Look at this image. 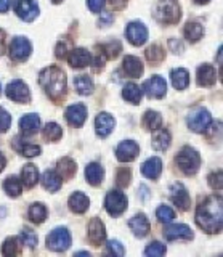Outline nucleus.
I'll use <instances>...</instances> for the list:
<instances>
[{
  "mask_svg": "<svg viewBox=\"0 0 223 257\" xmlns=\"http://www.w3.org/2000/svg\"><path fill=\"white\" fill-rule=\"evenodd\" d=\"M39 84L52 100L60 101L66 93V74L58 66H50L41 71Z\"/></svg>",
  "mask_w": 223,
  "mask_h": 257,
  "instance_id": "f03ea898",
  "label": "nucleus"
},
{
  "mask_svg": "<svg viewBox=\"0 0 223 257\" xmlns=\"http://www.w3.org/2000/svg\"><path fill=\"white\" fill-rule=\"evenodd\" d=\"M74 88L77 90V93L81 95H90L93 92V80L89 76H76L74 77Z\"/></svg>",
  "mask_w": 223,
  "mask_h": 257,
  "instance_id": "e433bc0d",
  "label": "nucleus"
},
{
  "mask_svg": "<svg viewBox=\"0 0 223 257\" xmlns=\"http://www.w3.org/2000/svg\"><path fill=\"white\" fill-rule=\"evenodd\" d=\"M108 252L109 254H113V255H124L125 254V251H124V246L119 243V241H116V239H113V241H109L108 243Z\"/></svg>",
  "mask_w": 223,
  "mask_h": 257,
  "instance_id": "09e8293b",
  "label": "nucleus"
},
{
  "mask_svg": "<svg viewBox=\"0 0 223 257\" xmlns=\"http://www.w3.org/2000/svg\"><path fill=\"white\" fill-rule=\"evenodd\" d=\"M210 0H194V4H197V5H204V4H209Z\"/></svg>",
  "mask_w": 223,
  "mask_h": 257,
  "instance_id": "680f3d73",
  "label": "nucleus"
},
{
  "mask_svg": "<svg viewBox=\"0 0 223 257\" xmlns=\"http://www.w3.org/2000/svg\"><path fill=\"white\" fill-rule=\"evenodd\" d=\"M170 142H172V137H170V132L165 131V128H156L154 131V135H153V148L156 151H165L167 148L170 147Z\"/></svg>",
  "mask_w": 223,
  "mask_h": 257,
  "instance_id": "393cba45",
  "label": "nucleus"
},
{
  "mask_svg": "<svg viewBox=\"0 0 223 257\" xmlns=\"http://www.w3.org/2000/svg\"><path fill=\"white\" fill-rule=\"evenodd\" d=\"M29 219L34 223H44L47 219V207L42 203H34L29 207Z\"/></svg>",
  "mask_w": 223,
  "mask_h": 257,
  "instance_id": "4c0bfd02",
  "label": "nucleus"
},
{
  "mask_svg": "<svg viewBox=\"0 0 223 257\" xmlns=\"http://www.w3.org/2000/svg\"><path fill=\"white\" fill-rule=\"evenodd\" d=\"M122 68H124V72L129 77H140L143 74V71H145V66H143V61L138 58V56H133V55H127L124 58V63H122Z\"/></svg>",
  "mask_w": 223,
  "mask_h": 257,
  "instance_id": "412c9836",
  "label": "nucleus"
},
{
  "mask_svg": "<svg viewBox=\"0 0 223 257\" xmlns=\"http://www.w3.org/2000/svg\"><path fill=\"white\" fill-rule=\"evenodd\" d=\"M12 125V114L5 108H0V132H7Z\"/></svg>",
  "mask_w": 223,
  "mask_h": 257,
  "instance_id": "de8ad7c7",
  "label": "nucleus"
},
{
  "mask_svg": "<svg viewBox=\"0 0 223 257\" xmlns=\"http://www.w3.org/2000/svg\"><path fill=\"white\" fill-rule=\"evenodd\" d=\"M39 127H41V119L34 112H29V114L23 116L20 120V128L25 135H34L39 131Z\"/></svg>",
  "mask_w": 223,
  "mask_h": 257,
  "instance_id": "b1692460",
  "label": "nucleus"
},
{
  "mask_svg": "<svg viewBox=\"0 0 223 257\" xmlns=\"http://www.w3.org/2000/svg\"><path fill=\"white\" fill-rule=\"evenodd\" d=\"M141 172L145 177H148V179H159V175H161L162 172V161L159 158H149L145 164L141 166Z\"/></svg>",
  "mask_w": 223,
  "mask_h": 257,
  "instance_id": "a878e982",
  "label": "nucleus"
},
{
  "mask_svg": "<svg viewBox=\"0 0 223 257\" xmlns=\"http://www.w3.org/2000/svg\"><path fill=\"white\" fill-rule=\"evenodd\" d=\"M5 52V31L0 29V56Z\"/></svg>",
  "mask_w": 223,
  "mask_h": 257,
  "instance_id": "13d9d810",
  "label": "nucleus"
},
{
  "mask_svg": "<svg viewBox=\"0 0 223 257\" xmlns=\"http://www.w3.org/2000/svg\"><path fill=\"white\" fill-rule=\"evenodd\" d=\"M196 77H197V84L201 87H210L217 80V72H215V69L210 64H202V66L197 68Z\"/></svg>",
  "mask_w": 223,
  "mask_h": 257,
  "instance_id": "4be33fe9",
  "label": "nucleus"
},
{
  "mask_svg": "<svg viewBox=\"0 0 223 257\" xmlns=\"http://www.w3.org/2000/svg\"><path fill=\"white\" fill-rule=\"evenodd\" d=\"M138 191L141 193V199L143 201H146L149 198V188L146 187V185H140V190Z\"/></svg>",
  "mask_w": 223,
  "mask_h": 257,
  "instance_id": "4d7b16f0",
  "label": "nucleus"
},
{
  "mask_svg": "<svg viewBox=\"0 0 223 257\" xmlns=\"http://www.w3.org/2000/svg\"><path fill=\"white\" fill-rule=\"evenodd\" d=\"M66 119L73 127H82L87 119V108L82 103L71 104L66 109Z\"/></svg>",
  "mask_w": 223,
  "mask_h": 257,
  "instance_id": "dca6fc26",
  "label": "nucleus"
},
{
  "mask_svg": "<svg viewBox=\"0 0 223 257\" xmlns=\"http://www.w3.org/2000/svg\"><path fill=\"white\" fill-rule=\"evenodd\" d=\"M156 217H157V220H159V222H162V223H170V222L175 219V212H173V209H172V207L162 204V206H159V207H157Z\"/></svg>",
  "mask_w": 223,
  "mask_h": 257,
  "instance_id": "37998d69",
  "label": "nucleus"
},
{
  "mask_svg": "<svg viewBox=\"0 0 223 257\" xmlns=\"http://www.w3.org/2000/svg\"><path fill=\"white\" fill-rule=\"evenodd\" d=\"M33 52V45L26 37H15L10 44V58L15 61H25L31 56Z\"/></svg>",
  "mask_w": 223,
  "mask_h": 257,
  "instance_id": "6e6552de",
  "label": "nucleus"
},
{
  "mask_svg": "<svg viewBox=\"0 0 223 257\" xmlns=\"http://www.w3.org/2000/svg\"><path fill=\"white\" fill-rule=\"evenodd\" d=\"M170 79H172L173 87L177 88V90H185V88L189 85V74H188V71L183 68L172 69Z\"/></svg>",
  "mask_w": 223,
  "mask_h": 257,
  "instance_id": "2f4dec72",
  "label": "nucleus"
},
{
  "mask_svg": "<svg viewBox=\"0 0 223 257\" xmlns=\"http://www.w3.org/2000/svg\"><path fill=\"white\" fill-rule=\"evenodd\" d=\"M122 96H124V100H127L129 103L132 104H138L141 101V96H143V90L137 85V84H133V82H129L125 87H124V90H122Z\"/></svg>",
  "mask_w": 223,
  "mask_h": 257,
  "instance_id": "72a5a7b5",
  "label": "nucleus"
},
{
  "mask_svg": "<svg viewBox=\"0 0 223 257\" xmlns=\"http://www.w3.org/2000/svg\"><path fill=\"white\" fill-rule=\"evenodd\" d=\"M44 137L49 142H58L63 137V128L57 122H49L44 127Z\"/></svg>",
  "mask_w": 223,
  "mask_h": 257,
  "instance_id": "58836bf2",
  "label": "nucleus"
},
{
  "mask_svg": "<svg viewBox=\"0 0 223 257\" xmlns=\"http://www.w3.org/2000/svg\"><path fill=\"white\" fill-rule=\"evenodd\" d=\"M196 223L205 233H220L223 223V204L220 195L207 196L196 209Z\"/></svg>",
  "mask_w": 223,
  "mask_h": 257,
  "instance_id": "f257e3e1",
  "label": "nucleus"
},
{
  "mask_svg": "<svg viewBox=\"0 0 223 257\" xmlns=\"http://www.w3.org/2000/svg\"><path fill=\"white\" fill-rule=\"evenodd\" d=\"M13 148L17 150L20 155L28 156V158H34L41 155V147L39 145H33V143H25V140H21L20 137L13 139Z\"/></svg>",
  "mask_w": 223,
  "mask_h": 257,
  "instance_id": "bb28decb",
  "label": "nucleus"
},
{
  "mask_svg": "<svg viewBox=\"0 0 223 257\" xmlns=\"http://www.w3.org/2000/svg\"><path fill=\"white\" fill-rule=\"evenodd\" d=\"M113 20H114L113 13H101V18H100L98 24H100V26H103V28H108V26H111Z\"/></svg>",
  "mask_w": 223,
  "mask_h": 257,
  "instance_id": "603ef678",
  "label": "nucleus"
},
{
  "mask_svg": "<svg viewBox=\"0 0 223 257\" xmlns=\"http://www.w3.org/2000/svg\"><path fill=\"white\" fill-rule=\"evenodd\" d=\"M52 2H53V4H61L63 0H52Z\"/></svg>",
  "mask_w": 223,
  "mask_h": 257,
  "instance_id": "e2e57ef3",
  "label": "nucleus"
},
{
  "mask_svg": "<svg viewBox=\"0 0 223 257\" xmlns=\"http://www.w3.org/2000/svg\"><path fill=\"white\" fill-rule=\"evenodd\" d=\"M143 90L149 98H162L167 92V82L161 76H153L143 85Z\"/></svg>",
  "mask_w": 223,
  "mask_h": 257,
  "instance_id": "4468645a",
  "label": "nucleus"
},
{
  "mask_svg": "<svg viewBox=\"0 0 223 257\" xmlns=\"http://www.w3.org/2000/svg\"><path fill=\"white\" fill-rule=\"evenodd\" d=\"M209 185L213 190H221V171L209 175Z\"/></svg>",
  "mask_w": 223,
  "mask_h": 257,
  "instance_id": "8fccbe9b",
  "label": "nucleus"
},
{
  "mask_svg": "<svg viewBox=\"0 0 223 257\" xmlns=\"http://www.w3.org/2000/svg\"><path fill=\"white\" fill-rule=\"evenodd\" d=\"M18 252H20L18 238H7L2 244V254L7 257H12V255H17Z\"/></svg>",
  "mask_w": 223,
  "mask_h": 257,
  "instance_id": "79ce46f5",
  "label": "nucleus"
},
{
  "mask_svg": "<svg viewBox=\"0 0 223 257\" xmlns=\"http://www.w3.org/2000/svg\"><path fill=\"white\" fill-rule=\"evenodd\" d=\"M85 179L93 187H98V185L105 179V169H103L98 163H92L85 167Z\"/></svg>",
  "mask_w": 223,
  "mask_h": 257,
  "instance_id": "cd10ccee",
  "label": "nucleus"
},
{
  "mask_svg": "<svg viewBox=\"0 0 223 257\" xmlns=\"http://www.w3.org/2000/svg\"><path fill=\"white\" fill-rule=\"evenodd\" d=\"M68 204H69V209L73 212H76V214H84L87 209H89V206H90V199L87 198L82 191H76L74 195H71Z\"/></svg>",
  "mask_w": 223,
  "mask_h": 257,
  "instance_id": "5701e85b",
  "label": "nucleus"
},
{
  "mask_svg": "<svg viewBox=\"0 0 223 257\" xmlns=\"http://www.w3.org/2000/svg\"><path fill=\"white\" fill-rule=\"evenodd\" d=\"M164 236L169 241L175 239H193V231L188 227V225L177 223V225H170V227L164 228Z\"/></svg>",
  "mask_w": 223,
  "mask_h": 257,
  "instance_id": "6ab92c4d",
  "label": "nucleus"
},
{
  "mask_svg": "<svg viewBox=\"0 0 223 257\" xmlns=\"http://www.w3.org/2000/svg\"><path fill=\"white\" fill-rule=\"evenodd\" d=\"M125 37H127V40H129L132 45L140 47V45H143L148 40V29H146V26L143 23L133 21L130 24H127Z\"/></svg>",
  "mask_w": 223,
  "mask_h": 257,
  "instance_id": "1a4fd4ad",
  "label": "nucleus"
},
{
  "mask_svg": "<svg viewBox=\"0 0 223 257\" xmlns=\"http://www.w3.org/2000/svg\"><path fill=\"white\" fill-rule=\"evenodd\" d=\"M105 207L109 215H113V217L121 215L127 209V196L121 190H111L106 195Z\"/></svg>",
  "mask_w": 223,
  "mask_h": 257,
  "instance_id": "423d86ee",
  "label": "nucleus"
},
{
  "mask_svg": "<svg viewBox=\"0 0 223 257\" xmlns=\"http://www.w3.org/2000/svg\"><path fill=\"white\" fill-rule=\"evenodd\" d=\"M39 180V171L34 164H26L21 171V183L26 188H33Z\"/></svg>",
  "mask_w": 223,
  "mask_h": 257,
  "instance_id": "473e14b6",
  "label": "nucleus"
},
{
  "mask_svg": "<svg viewBox=\"0 0 223 257\" xmlns=\"http://www.w3.org/2000/svg\"><path fill=\"white\" fill-rule=\"evenodd\" d=\"M68 47H69L68 42H60L58 44V47H57V56H58V58H65V56L68 55Z\"/></svg>",
  "mask_w": 223,
  "mask_h": 257,
  "instance_id": "5fc2aeb1",
  "label": "nucleus"
},
{
  "mask_svg": "<svg viewBox=\"0 0 223 257\" xmlns=\"http://www.w3.org/2000/svg\"><path fill=\"white\" fill-rule=\"evenodd\" d=\"M154 16L164 24H175L181 18V8L173 0H161L154 8Z\"/></svg>",
  "mask_w": 223,
  "mask_h": 257,
  "instance_id": "20e7f679",
  "label": "nucleus"
},
{
  "mask_svg": "<svg viewBox=\"0 0 223 257\" xmlns=\"http://www.w3.org/2000/svg\"><path fill=\"white\" fill-rule=\"evenodd\" d=\"M7 96L10 100L17 101V103H29L31 101V92H29V87L23 82V80L17 79V80H12V82L7 85Z\"/></svg>",
  "mask_w": 223,
  "mask_h": 257,
  "instance_id": "9d476101",
  "label": "nucleus"
},
{
  "mask_svg": "<svg viewBox=\"0 0 223 257\" xmlns=\"http://www.w3.org/2000/svg\"><path fill=\"white\" fill-rule=\"evenodd\" d=\"M169 47L173 53H181L183 52V44L180 42L178 39H170L169 40Z\"/></svg>",
  "mask_w": 223,
  "mask_h": 257,
  "instance_id": "864d4df0",
  "label": "nucleus"
},
{
  "mask_svg": "<svg viewBox=\"0 0 223 257\" xmlns=\"http://www.w3.org/2000/svg\"><path fill=\"white\" fill-rule=\"evenodd\" d=\"M4 190H5V193L9 196L17 198V196L21 195V191H23V183H21V180L18 179V177H15V175L7 177L5 182H4Z\"/></svg>",
  "mask_w": 223,
  "mask_h": 257,
  "instance_id": "c9c22d12",
  "label": "nucleus"
},
{
  "mask_svg": "<svg viewBox=\"0 0 223 257\" xmlns=\"http://www.w3.org/2000/svg\"><path fill=\"white\" fill-rule=\"evenodd\" d=\"M212 122L210 112L204 108H196L191 114L188 116V127L196 134H204L207 127Z\"/></svg>",
  "mask_w": 223,
  "mask_h": 257,
  "instance_id": "0eeeda50",
  "label": "nucleus"
},
{
  "mask_svg": "<svg viewBox=\"0 0 223 257\" xmlns=\"http://www.w3.org/2000/svg\"><path fill=\"white\" fill-rule=\"evenodd\" d=\"M5 164H7V159H5V156L2 155V153H0V172L5 169Z\"/></svg>",
  "mask_w": 223,
  "mask_h": 257,
  "instance_id": "052dcab7",
  "label": "nucleus"
},
{
  "mask_svg": "<svg viewBox=\"0 0 223 257\" xmlns=\"http://www.w3.org/2000/svg\"><path fill=\"white\" fill-rule=\"evenodd\" d=\"M114 127H116V120L109 112H100L97 119H95V128H97V134L101 139L108 137L114 131Z\"/></svg>",
  "mask_w": 223,
  "mask_h": 257,
  "instance_id": "2eb2a0df",
  "label": "nucleus"
},
{
  "mask_svg": "<svg viewBox=\"0 0 223 257\" xmlns=\"http://www.w3.org/2000/svg\"><path fill=\"white\" fill-rule=\"evenodd\" d=\"M161 125H162V116L159 114L157 111L149 109L145 112V116H143V127L148 128L151 132H154L156 128H159Z\"/></svg>",
  "mask_w": 223,
  "mask_h": 257,
  "instance_id": "f704fd0d",
  "label": "nucleus"
},
{
  "mask_svg": "<svg viewBox=\"0 0 223 257\" xmlns=\"http://www.w3.org/2000/svg\"><path fill=\"white\" fill-rule=\"evenodd\" d=\"M165 58V52H164V48L161 45H151L148 47V50H146V60L149 63H161L162 60Z\"/></svg>",
  "mask_w": 223,
  "mask_h": 257,
  "instance_id": "ea45409f",
  "label": "nucleus"
},
{
  "mask_svg": "<svg viewBox=\"0 0 223 257\" xmlns=\"http://www.w3.org/2000/svg\"><path fill=\"white\" fill-rule=\"evenodd\" d=\"M61 182L63 179L60 177V174L57 171H45L44 175H42V185H44V188L45 190H49V191H58L61 188Z\"/></svg>",
  "mask_w": 223,
  "mask_h": 257,
  "instance_id": "7c9ffc66",
  "label": "nucleus"
},
{
  "mask_svg": "<svg viewBox=\"0 0 223 257\" xmlns=\"http://www.w3.org/2000/svg\"><path fill=\"white\" fill-rule=\"evenodd\" d=\"M87 236H89L90 243L93 246H100L103 241L106 239V228H105V223H103L100 219H92L89 222V233H87Z\"/></svg>",
  "mask_w": 223,
  "mask_h": 257,
  "instance_id": "f3484780",
  "label": "nucleus"
},
{
  "mask_svg": "<svg viewBox=\"0 0 223 257\" xmlns=\"http://www.w3.org/2000/svg\"><path fill=\"white\" fill-rule=\"evenodd\" d=\"M71 246V233L68 231V228H55L53 231H50V235L47 236V247L50 251L55 252H63Z\"/></svg>",
  "mask_w": 223,
  "mask_h": 257,
  "instance_id": "39448f33",
  "label": "nucleus"
},
{
  "mask_svg": "<svg viewBox=\"0 0 223 257\" xmlns=\"http://www.w3.org/2000/svg\"><path fill=\"white\" fill-rule=\"evenodd\" d=\"M101 53L106 56V58H117L119 53H121L122 47H121V42H117V40H109L108 44H105L101 47Z\"/></svg>",
  "mask_w": 223,
  "mask_h": 257,
  "instance_id": "a19ab883",
  "label": "nucleus"
},
{
  "mask_svg": "<svg viewBox=\"0 0 223 257\" xmlns=\"http://www.w3.org/2000/svg\"><path fill=\"white\" fill-rule=\"evenodd\" d=\"M175 163L181 169V172H185L186 175H194L201 167V156L194 148L185 147L178 151Z\"/></svg>",
  "mask_w": 223,
  "mask_h": 257,
  "instance_id": "7ed1b4c3",
  "label": "nucleus"
},
{
  "mask_svg": "<svg viewBox=\"0 0 223 257\" xmlns=\"http://www.w3.org/2000/svg\"><path fill=\"white\" fill-rule=\"evenodd\" d=\"M57 172L60 174V177L63 180H69V179H73V177L76 175L77 172V166L76 163L71 158L65 156V158H61L58 161V166H57Z\"/></svg>",
  "mask_w": 223,
  "mask_h": 257,
  "instance_id": "c85d7f7f",
  "label": "nucleus"
},
{
  "mask_svg": "<svg viewBox=\"0 0 223 257\" xmlns=\"http://www.w3.org/2000/svg\"><path fill=\"white\" fill-rule=\"evenodd\" d=\"M20 239L23 241V244H26L31 249L37 246V235L31 228H25V230H23L21 235H20Z\"/></svg>",
  "mask_w": 223,
  "mask_h": 257,
  "instance_id": "a18cd8bd",
  "label": "nucleus"
},
{
  "mask_svg": "<svg viewBox=\"0 0 223 257\" xmlns=\"http://www.w3.org/2000/svg\"><path fill=\"white\" fill-rule=\"evenodd\" d=\"M169 193H170L172 203L177 206L180 211H188L189 206H191V198H189L188 190L183 187L181 183H173L169 190Z\"/></svg>",
  "mask_w": 223,
  "mask_h": 257,
  "instance_id": "9b49d317",
  "label": "nucleus"
},
{
  "mask_svg": "<svg viewBox=\"0 0 223 257\" xmlns=\"http://www.w3.org/2000/svg\"><path fill=\"white\" fill-rule=\"evenodd\" d=\"M15 12L20 16L23 21H34L39 15V5L36 0H18L17 7H15Z\"/></svg>",
  "mask_w": 223,
  "mask_h": 257,
  "instance_id": "ddd939ff",
  "label": "nucleus"
},
{
  "mask_svg": "<svg viewBox=\"0 0 223 257\" xmlns=\"http://www.w3.org/2000/svg\"><path fill=\"white\" fill-rule=\"evenodd\" d=\"M68 61L73 68H85L92 63V55L85 48H74L69 52Z\"/></svg>",
  "mask_w": 223,
  "mask_h": 257,
  "instance_id": "aec40b11",
  "label": "nucleus"
},
{
  "mask_svg": "<svg viewBox=\"0 0 223 257\" xmlns=\"http://www.w3.org/2000/svg\"><path fill=\"white\" fill-rule=\"evenodd\" d=\"M183 36H185V39L188 40V42H191V44L199 42V40H201L202 36H204V28H202V24L194 23V21L186 23L185 29H183Z\"/></svg>",
  "mask_w": 223,
  "mask_h": 257,
  "instance_id": "c756f323",
  "label": "nucleus"
},
{
  "mask_svg": "<svg viewBox=\"0 0 223 257\" xmlns=\"http://www.w3.org/2000/svg\"><path fill=\"white\" fill-rule=\"evenodd\" d=\"M10 8V0H0V13H7Z\"/></svg>",
  "mask_w": 223,
  "mask_h": 257,
  "instance_id": "bf43d9fd",
  "label": "nucleus"
},
{
  "mask_svg": "<svg viewBox=\"0 0 223 257\" xmlns=\"http://www.w3.org/2000/svg\"><path fill=\"white\" fill-rule=\"evenodd\" d=\"M0 93H2V88H0Z\"/></svg>",
  "mask_w": 223,
  "mask_h": 257,
  "instance_id": "0e129e2a",
  "label": "nucleus"
},
{
  "mask_svg": "<svg viewBox=\"0 0 223 257\" xmlns=\"http://www.w3.org/2000/svg\"><path fill=\"white\" fill-rule=\"evenodd\" d=\"M140 155V147L133 140H125L121 142L116 148V158L121 163H130Z\"/></svg>",
  "mask_w": 223,
  "mask_h": 257,
  "instance_id": "f8f14e48",
  "label": "nucleus"
},
{
  "mask_svg": "<svg viewBox=\"0 0 223 257\" xmlns=\"http://www.w3.org/2000/svg\"><path fill=\"white\" fill-rule=\"evenodd\" d=\"M164 254H165V246L162 243H159V241H153L145 249V255L148 257H161Z\"/></svg>",
  "mask_w": 223,
  "mask_h": 257,
  "instance_id": "c03bdc74",
  "label": "nucleus"
},
{
  "mask_svg": "<svg viewBox=\"0 0 223 257\" xmlns=\"http://www.w3.org/2000/svg\"><path fill=\"white\" fill-rule=\"evenodd\" d=\"M127 5V0H111V7L114 8V10H122Z\"/></svg>",
  "mask_w": 223,
  "mask_h": 257,
  "instance_id": "6e6d98bb",
  "label": "nucleus"
},
{
  "mask_svg": "<svg viewBox=\"0 0 223 257\" xmlns=\"http://www.w3.org/2000/svg\"><path fill=\"white\" fill-rule=\"evenodd\" d=\"M129 228L137 238H145L151 230V225L145 214H137L129 220Z\"/></svg>",
  "mask_w": 223,
  "mask_h": 257,
  "instance_id": "a211bd4d",
  "label": "nucleus"
},
{
  "mask_svg": "<svg viewBox=\"0 0 223 257\" xmlns=\"http://www.w3.org/2000/svg\"><path fill=\"white\" fill-rule=\"evenodd\" d=\"M106 0H87V7L90 8V12L93 13H100L103 8H105Z\"/></svg>",
  "mask_w": 223,
  "mask_h": 257,
  "instance_id": "3c124183",
  "label": "nucleus"
},
{
  "mask_svg": "<svg viewBox=\"0 0 223 257\" xmlns=\"http://www.w3.org/2000/svg\"><path fill=\"white\" fill-rule=\"evenodd\" d=\"M130 179H132V174H130V169H127V167H121L117 171V177H116V180H117V185L121 188H125L127 185L130 183Z\"/></svg>",
  "mask_w": 223,
  "mask_h": 257,
  "instance_id": "49530a36",
  "label": "nucleus"
}]
</instances>
